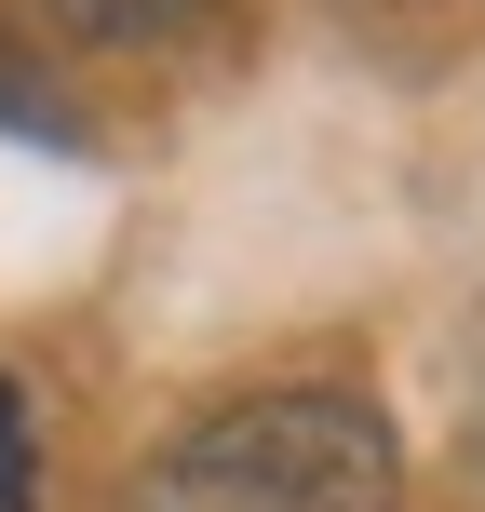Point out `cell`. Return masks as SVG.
Instances as JSON below:
<instances>
[{"mask_svg": "<svg viewBox=\"0 0 485 512\" xmlns=\"http://www.w3.org/2000/svg\"><path fill=\"white\" fill-rule=\"evenodd\" d=\"M391 418L364 391H256L135 459L122 512H391Z\"/></svg>", "mask_w": 485, "mask_h": 512, "instance_id": "cell-1", "label": "cell"}, {"mask_svg": "<svg viewBox=\"0 0 485 512\" xmlns=\"http://www.w3.org/2000/svg\"><path fill=\"white\" fill-rule=\"evenodd\" d=\"M203 14V0H54V27H81V41L135 54V41H176V27Z\"/></svg>", "mask_w": 485, "mask_h": 512, "instance_id": "cell-2", "label": "cell"}, {"mask_svg": "<svg viewBox=\"0 0 485 512\" xmlns=\"http://www.w3.org/2000/svg\"><path fill=\"white\" fill-rule=\"evenodd\" d=\"M0 512H41V432H27L14 378H0Z\"/></svg>", "mask_w": 485, "mask_h": 512, "instance_id": "cell-3", "label": "cell"}]
</instances>
